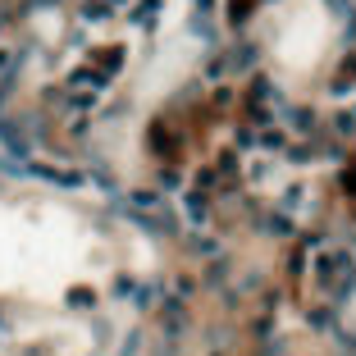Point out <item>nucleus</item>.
Returning <instances> with one entry per match:
<instances>
[{"label": "nucleus", "instance_id": "f257e3e1", "mask_svg": "<svg viewBox=\"0 0 356 356\" xmlns=\"http://www.w3.org/2000/svg\"><path fill=\"white\" fill-rule=\"evenodd\" d=\"M0 146L10 155H28V137H23V128L14 119H0Z\"/></svg>", "mask_w": 356, "mask_h": 356}, {"label": "nucleus", "instance_id": "f03ea898", "mask_svg": "<svg viewBox=\"0 0 356 356\" xmlns=\"http://www.w3.org/2000/svg\"><path fill=\"white\" fill-rule=\"evenodd\" d=\"M69 306H92V292H83V288L69 292Z\"/></svg>", "mask_w": 356, "mask_h": 356}, {"label": "nucleus", "instance_id": "7ed1b4c3", "mask_svg": "<svg viewBox=\"0 0 356 356\" xmlns=\"http://www.w3.org/2000/svg\"><path fill=\"white\" fill-rule=\"evenodd\" d=\"M0 334H5V315H0Z\"/></svg>", "mask_w": 356, "mask_h": 356}]
</instances>
